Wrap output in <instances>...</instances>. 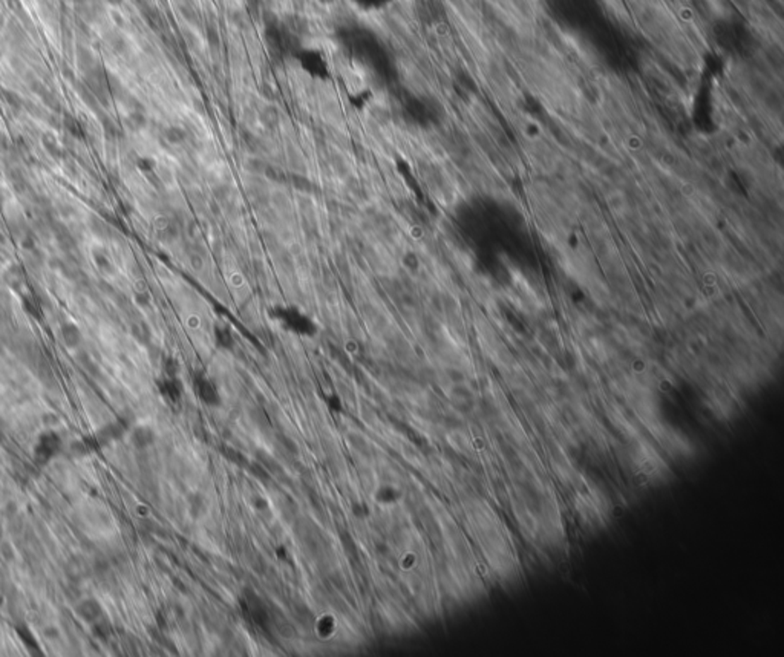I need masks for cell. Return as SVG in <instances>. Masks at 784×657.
I'll return each instance as SVG.
<instances>
[{"instance_id": "obj_2", "label": "cell", "mask_w": 784, "mask_h": 657, "mask_svg": "<svg viewBox=\"0 0 784 657\" xmlns=\"http://www.w3.org/2000/svg\"><path fill=\"white\" fill-rule=\"evenodd\" d=\"M131 440L135 447L144 449V447H149L153 442H155V434H153V430L150 428L138 426L137 429L132 430Z\"/></svg>"}, {"instance_id": "obj_3", "label": "cell", "mask_w": 784, "mask_h": 657, "mask_svg": "<svg viewBox=\"0 0 784 657\" xmlns=\"http://www.w3.org/2000/svg\"><path fill=\"white\" fill-rule=\"evenodd\" d=\"M63 339L68 344V346H76L80 342V331L76 325H65L63 327Z\"/></svg>"}, {"instance_id": "obj_1", "label": "cell", "mask_w": 784, "mask_h": 657, "mask_svg": "<svg viewBox=\"0 0 784 657\" xmlns=\"http://www.w3.org/2000/svg\"><path fill=\"white\" fill-rule=\"evenodd\" d=\"M76 611H77V616L82 619L83 622H88V624L98 622V619H100L102 615H103L102 605L98 604V602L92 598L83 599L82 602H78L77 607H76Z\"/></svg>"}]
</instances>
